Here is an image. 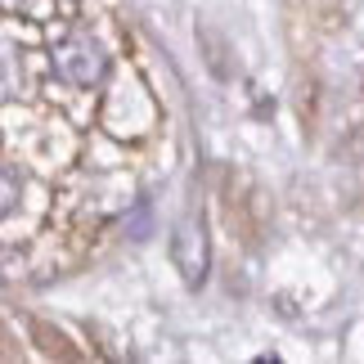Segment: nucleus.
Segmentation results:
<instances>
[{
	"label": "nucleus",
	"instance_id": "nucleus-1",
	"mask_svg": "<svg viewBox=\"0 0 364 364\" xmlns=\"http://www.w3.org/2000/svg\"><path fill=\"white\" fill-rule=\"evenodd\" d=\"M220 212H225V225L234 234V243H247V247L261 243L265 203H261V193L252 189V180L243 171H234V166L220 171Z\"/></svg>",
	"mask_w": 364,
	"mask_h": 364
},
{
	"label": "nucleus",
	"instance_id": "nucleus-2",
	"mask_svg": "<svg viewBox=\"0 0 364 364\" xmlns=\"http://www.w3.org/2000/svg\"><path fill=\"white\" fill-rule=\"evenodd\" d=\"M171 261H176V270H180V279H185L189 288H203L212 247H207V225H203L198 212H189L176 225V234H171Z\"/></svg>",
	"mask_w": 364,
	"mask_h": 364
},
{
	"label": "nucleus",
	"instance_id": "nucleus-3",
	"mask_svg": "<svg viewBox=\"0 0 364 364\" xmlns=\"http://www.w3.org/2000/svg\"><path fill=\"white\" fill-rule=\"evenodd\" d=\"M68 14H81V0H5V18L32 27H50Z\"/></svg>",
	"mask_w": 364,
	"mask_h": 364
},
{
	"label": "nucleus",
	"instance_id": "nucleus-4",
	"mask_svg": "<svg viewBox=\"0 0 364 364\" xmlns=\"http://www.w3.org/2000/svg\"><path fill=\"white\" fill-rule=\"evenodd\" d=\"M27 338L36 342V351L46 355V360H68V364H77V360H86V351H81V346L68 338L63 328H54L50 319H27Z\"/></svg>",
	"mask_w": 364,
	"mask_h": 364
},
{
	"label": "nucleus",
	"instance_id": "nucleus-5",
	"mask_svg": "<svg viewBox=\"0 0 364 364\" xmlns=\"http://www.w3.org/2000/svg\"><path fill=\"white\" fill-rule=\"evenodd\" d=\"M301 14V23L306 27H315V32H338L342 18H346V0H292Z\"/></svg>",
	"mask_w": 364,
	"mask_h": 364
}]
</instances>
